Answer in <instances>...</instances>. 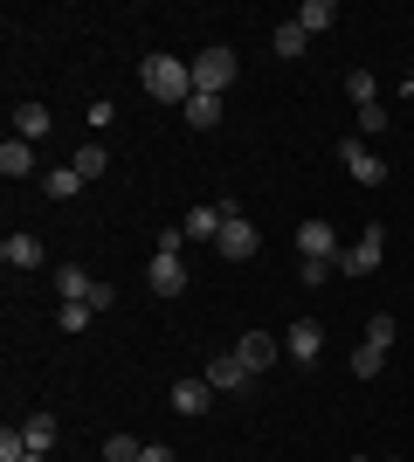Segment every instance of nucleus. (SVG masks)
<instances>
[{
    "instance_id": "obj_1",
    "label": "nucleus",
    "mask_w": 414,
    "mask_h": 462,
    "mask_svg": "<svg viewBox=\"0 0 414 462\" xmlns=\"http://www.w3.org/2000/svg\"><path fill=\"white\" fill-rule=\"evenodd\" d=\"M138 83H145V97H152V104H179V111H187V97H194V62H179V56H145V62H138Z\"/></svg>"
},
{
    "instance_id": "obj_2",
    "label": "nucleus",
    "mask_w": 414,
    "mask_h": 462,
    "mask_svg": "<svg viewBox=\"0 0 414 462\" xmlns=\"http://www.w3.org/2000/svg\"><path fill=\"white\" fill-rule=\"evenodd\" d=\"M221 208H228V221H221V235H215V249L228 255V263H249V255L262 249V235H256V221H249V214H242L235 200H221Z\"/></svg>"
},
{
    "instance_id": "obj_3",
    "label": "nucleus",
    "mask_w": 414,
    "mask_h": 462,
    "mask_svg": "<svg viewBox=\"0 0 414 462\" xmlns=\"http://www.w3.org/2000/svg\"><path fill=\"white\" fill-rule=\"evenodd\" d=\"M235 77H242V69H235V49H221V42H215V49H200V56H194V90L221 97Z\"/></svg>"
},
{
    "instance_id": "obj_4",
    "label": "nucleus",
    "mask_w": 414,
    "mask_h": 462,
    "mask_svg": "<svg viewBox=\"0 0 414 462\" xmlns=\"http://www.w3.org/2000/svg\"><path fill=\"white\" fill-rule=\"evenodd\" d=\"M380 255H387V228H366L353 249H338V270H345V276H373Z\"/></svg>"
},
{
    "instance_id": "obj_5",
    "label": "nucleus",
    "mask_w": 414,
    "mask_h": 462,
    "mask_svg": "<svg viewBox=\"0 0 414 462\" xmlns=\"http://www.w3.org/2000/svg\"><path fill=\"white\" fill-rule=\"evenodd\" d=\"M338 159H345V173H353L359 187H380V180H387V159H380L373 145H359V138H345V145H338Z\"/></svg>"
},
{
    "instance_id": "obj_6",
    "label": "nucleus",
    "mask_w": 414,
    "mask_h": 462,
    "mask_svg": "<svg viewBox=\"0 0 414 462\" xmlns=\"http://www.w3.org/2000/svg\"><path fill=\"white\" fill-rule=\"evenodd\" d=\"M200 380L215 386V393H242V386L256 380V373L242 366V352H215V359H207V373H200Z\"/></svg>"
},
{
    "instance_id": "obj_7",
    "label": "nucleus",
    "mask_w": 414,
    "mask_h": 462,
    "mask_svg": "<svg viewBox=\"0 0 414 462\" xmlns=\"http://www.w3.org/2000/svg\"><path fill=\"white\" fill-rule=\"evenodd\" d=\"M297 255H304V263H338L332 221H304V228H297Z\"/></svg>"
},
{
    "instance_id": "obj_8",
    "label": "nucleus",
    "mask_w": 414,
    "mask_h": 462,
    "mask_svg": "<svg viewBox=\"0 0 414 462\" xmlns=\"http://www.w3.org/2000/svg\"><path fill=\"white\" fill-rule=\"evenodd\" d=\"M145 283H152L159 297H179V290H187V263H179L173 249H159V255H152V270H145Z\"/></svg>"
},
{
    "instance_id": "obj_9",
    "label": "nucleus",
    "mask_w": 414,
    "mask_h": 462,
    "mask_svg": "<svg viewBox=\"0 0 414 462\" xmlns=\"http://www.w3.org/2000/svg\"><path fill=\"white\" fill-rule=\"evenodd\" d=\"M242 366H249V373H270L276 366V359H283V346H276V338H270V331H242Z\"/></svg>"
},
{
    "instance_id": "obj_10",
    "label": "nucleus",
    "mask_w": 414,
    "mask_h": 462,
    "mask_svg": "<svg viewBox=\"0 0 414 462\" xmlns=\"http://www.w3.org/2000/svg\"><path fill=\"white\" fill-rule=\"evenodd\" d=\"M283 352H290L297 366H311L317 352H325V325H311V318H297V325H290V346H283Z\"/></svg>"
},
{
    "instance_id": "obj_11",
    "label": "nucleus",
    "mask_w": 414,
    "mask_h": 462,
    "mask_svg": "<svg viewBox=\"0 0 414 462\" xmlns=\"http://www.w3.org/2000/svg\"><path fill=\"white\" fill-rule=\"evenodd\" d=\"M207 401H215V386L200 380V373L194 380H173V414H207Z\"/></svg>"
},
{
    "instance_id": "obj_12",
    "label": "nucleus",
    "mask_w": 414,
    "mask_h": 462,
    "mask_svg": "<svg viewBox=\"0 0 414 462\" xmlns=\"http://www.w3.org/2000/svg\"><path fill=\"white\" fill-rule=\"evenodd\" d=\"M0 263H7V270H41V242L35 235H7V242H0Z\"/></svg>"
},
{
    "instance_id": "obj_13",
    "label": "nucleus",
    "mask_w": 414,
    "mask_h": 462,
    "mask_svg": "<svg viewBox=\"0 0 414 462\" xmlns=\"http://www.w3.org/2000/svg\"><path fill=\"white\" fill-rule=\"evenodd\" d=\"M0 173L28 180V173H35V145H28V138H7V145H0Z\"/></svg>"
},
{
    "instance_id": "obj_14",
    "label": "nucleus",
    "mask_w": 414,
    "mask_h": 462,
    "mask_svg": "<svg viewBox=\"0 0 414 462\" xmlns=\"http://www.w3.org/2000/svg\"><path fill=\"white\" fill-rule=\"evenodd\" d=\"M179 117H187V125H194V132H215V125H221V97L194 90V97H187V111H179Z\"/></svg>"
},
{
    "instance_id": "obj_15",
    "label": "nucleus",
    "mask_w": 414,
    "mask_h": 462,
    "mask_svg": "<svg viewBox=\"0 0 414 462\" xmlns=\"http://www.w3.org/2000/svg\"><path fill=\"white\" fill-rule=\"evenodd\" d=\"M90 290H97V276H90V270H77V263H69V270L56 276V297H62V304H90Z\"/></svg>"
},
{
    "instance_id": "obj_16",
    "label": "nucleus",
    "mask_w": 414,
    "mask_h": 462,
    "mask_svg": "<svg viewBox=\"0 0 414 462\" xmlns=\"http://www.w3.org/2000/svg\"><path fill=\"white\" fill-rule=\"evenodd\" d=\"M49 125H56V117H49V104H21V111H14V138H28V145H35V138H49Z\"/></svg>"
},
{
    "instance_id": "obj_17",
    "label": "nucleus",
    "mask_w": 414,
    "mask_h": 462,
    "mask_svg": "<svg viewBox=\"0 0 414 462\" xmlns=\"http://www.w3.org/2000/svg\"><path fill=\"white\" fill-rule=\"evenodd\" d=\"M221 221H228V208H221V200H215V208H194V214H187V242H215Z\"/></svg>"
},
{
    "instance_id": "obj_18",
    "label": "nucleus",
    "mask_w": 414,
    "mask_h": 462,
    "mask_svg": "<svg viewBox=\"0 0 414 462\" xmlns=\"http://www.w3.org/2000/svg\"><path fill=\"white\" fill-rule=\"evenodd\" d=\"M41 193H49V200H77L83 173H77V166H56V173H41Z\"/></svg>"
},
{
    "instance_id": "obj_19",
    "label": "nucleus",
    "mask_w": 414,
    "mask_h": 462,
    "mask_svg": "<svg viewBox=\"0 0 414 462\" xmlns=\"http://www.w3.org/2000/svg\"><path fill=\"white\" fill-rule=\"evenodd\" d=\"M332 21H338V7H332V0H304V7H297V28H304V35H325Z\"/></svg>"
},
{
    "instance_id": "obj_20",
    "label": "nucleus",
    "mask_w": 414,
    "mask_h": 462,
    "mask_svg": "<svg viewBox=\"0 0 414 462\" xmlns=\"http://www.w3.org/2000/svg\"><path fill=\"white\" fill-rule=\"evenodd\" d=\"M21 435H28V448H35V456H49V448H56V414H28V421H21Z\"/></svg>"
},
{
    "instance_id": "obj_21",
    "label": "nucleus",
    "mask_w": 414,
    "mask_h": 462,
    "mask_svg": "<svg viewBox=\"0 0 414 462\" xmlns=\"http://www.w3.org/2000/svg\"><path fill=\"white\" fill-rule=\"evenodd\" d=\"M276 56H283V62H297V56H304V49H311V35H304V28H297V14L290 21H283V28H276Z\"/></svg>"
},
{
    "instance_id": "obj_22",
    "label": "nucleus",
    "mask_w": 414,
    "mask_h": 462,
    "mask_svg": "<svg viewBox=\"0 0 414 462\" xmlns=\"http://www.w3.org/2000/svg\"><path fill=\"white\" fill-rule=\"evenodd\" d=\"M69 166H77L83 180H104V173H111V152H104V145H77V159H69Z\"/></svg>"
},
{
    "instance_id": "obj_23",
    "label": "nucleus",
    "mask_w": 414,
    "mask_h": 462,
    "mask_svg": "<svg viewBox=\"0 0 414 462\" xmlns=\"http://www.w3.org/2000/svg\"><path fill=\"white\" fill-rule=\"evenodd\" d=\"M345 97H353L359 111H366V104H380V83L366 77V69H345Z\"/></svg>"
},
{
    "instance_id": "obj_24",
    "label": "nucleus",
    "mask_w": 414,
    "mask_h": 462,
    "mask_svg": "<svg viewBox=\"0 0 414 462\" xmlns=\"http://www.w3.org/2000/svg\"><path fill=\"white\" fill-rule=\"evenodd\" d=\"M145 456V442H132V435H111V442H104V462H138Z\"/></svg>"
},
{
    "instance_id": "obj_25",
    "label": "nucleus",
    "mask_w": 414,
    "mask_h": 462,
    "mask_svg": "<svg viewBox=\"0 0 414 462\" xmlns=\"http://www.w3.org/2000/svg\"><path fill=\"white\" fill-rule=\"evenodd\" d=\"M394 318H387V310H380V318H366V346H380V352H387V346H394Z\"/></svg>"
},
{
    "instance_id": "obj_26",
    "label": "nucleus",
    "mask_w": 414,
    "mask_h": 462,
    "mask_svg": "<svg viewBox=\"0 0 414 462\" xmlns=\"http://www.w3.org/2000/svg\"><path fill=\"white\" fill-rule=\"evenodd\" d=\"M380 366H387V352H380V346H359L353 352V373H359V380H373Z\"/></svg>"
},
{
    "instance_id": "obj_27",
    "label": "nucleus",
    "mask_w": 414,
    "mask_h": 462,
    "mask_svg": "<svg viewBox=\"0 0 414 462\" xmlns=\"http://www.w3.org/2000/svg\"><path fill=\"white\" fill-rule=\"evenodd\" d=\"M28 456V435H21V428H0V462H21Z\"/></svg>"
},
{
    "instance_id": "obj_28",
    "label": "nucleus",
    "mask_w": 414,
    "mask_h": 462,
    "mask_svg": "<svg viewBox=\"0 0 414 462\" xmlns=\"http://www.w3.org/2000/svg\"><path fill=\"white\" fill-rule=\"evenodd\" d=\"M90 318H97V310H90V304H62V310H56V325H62V331H83V325H90Z\"/></svg>"
},
{
    "instance_id": "obj_29",
    "label": "nucleus",
    "mask_w": 414,
    "mask_h": 462,
    "mask_svg": "<svg viewBox=\"0 0 414 462\" xmlns=\"http://www.w3.org/2000/svg\"><path fill=\"white\" fill-rule=\"evenodd\" d=\"M359 132H387V104H366V111H359Z\"/></svg>"
},
{
    "instance_id": "obj_30",
    "label": "nucleus",
    "mask_w": 414,
    "mask_h": 462,
    "mask_svg": "<svg viewBox=\"0 0 414 462\" xmlns=\"http://www.w3.org/2000/svg\"><path fill=\"white\" fill-rule=\"evenodd\" d=\"M138 462H179V456H173L166 442H145V456H138Z\"/></svg>"
},
{
    "instance_id": "obj_31",
    "label": "nucleus",
    "mask_w": 414,
    "mask_h": 462,
    "mask_svg": "<svg viewBox=\"0 0 414 462\" xmlns=\"http://www.w3.org/2000/svg\"><path fill=\"white\" fill-rule=\"evenodd\" d=\"M21 462H49V456H35V448H28V456H21Z\"/></svg>"
}]
</instances>
